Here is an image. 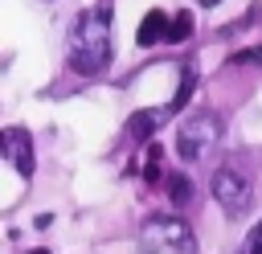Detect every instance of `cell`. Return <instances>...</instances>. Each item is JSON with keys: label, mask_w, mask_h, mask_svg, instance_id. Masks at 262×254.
<instances>
[{"label": "cell", "mask_w": 262, "mask_h": 254, "mask_svg": "<svg viewBox=\"0 0 262 254\" xmlns=\"http://www.w3.org/2000/svg\"><path fill=\"white\" fill-rule=\"evenodd\" d=\"M168 197H172V205H188L192 201V180L180 176V172H172L168 176Z\"/></svg>", "instance_id": "8"}, {"label": "cell", "mask_w": 262, "mask_h": 254, "mask_svg": "<svg viewBox=\"0 0 262 254\" xmlns=\"http://www.w3.org/2000/svg\"><path fill=\"white\" fill-rule=\"evenodd\" d=\"M233 66H254V61H262V45H250V49H237L233 57H229Z\"/></svg>", "instance_id": "12"}, {"label": "cell", "mask_w": 262, "mask_h": 254, "mask_svg": "<svg viewBox=\"0 0 262 254\" xmlns=\"http://www.w3.org/2000/svg\"><path fill=\"white\" fill-rule=\"evenodd\" d=\"M201 4H205V8H213V4H221V0H201Z\"/></svg>", "instance_id": "14"}, {"label": "cell", "mask_w": 262, "mask_h": 254, "mask_svg": "<svg viewBox=\"0 0 262 254\" xmlns=\"http://www.w3.org/2000/svg\"><path fill=\"white\" fill-rule=\"evenodd\" d=\"M33 254H49V250H33Z\"/></svg>", "instance_id": "15"}, {"label": "cell", "mask_w": 262, "mask_h": 254, "mask_svg": "<svg viewBox=\"0 0 262 254\" xmlns=\"http://www.w3.org/2000/svg\"><path fill=\"white\" fill-rule=\"evenodd\" d=\"M111 66V8H86L70 29V70L94 78Z\"/></svg>", "instance_id": "1"}, {"label": "cell", "mask_w": 262, "mask_h": 254, "mask_svg": "<svg viewBox=\"0 0 262 254\" xmlns=\"http://www.w3.org/2000/svg\"><path fill=\"white\" fill-rule=\"evenodd\" d=\"M192 86H196V74H192V70H184V78H180V90H176V98H172V107H168V111H180V107L188 102Z\"/></svg>", "instance_id": "10"}, {"label": "cell", "mask_w": 262, "mask_h": 254, "mask_svg": "<svg viewBox=\"0 0 262 254\" xmlns=\"http://www.w3.org/2000/svg\"><path fill=\"white\" fill-rule=\"evenodd\" d=\"M192 33V16L188 12H176L172 20H168V29H164V41H184Z\"/></svg>", "instance_id": "9"}, {"label": "cell", "mask_w": 262, "mask_h": 254, "mask_svg": "<svg viewBox=\"0 0 262 254\" xmlns=\"http://www.w3.org/2000/svg\"><path fill=\"white\" fill-rule=\"evenodd\" d=\"M164 29H168V16L160 12V8H151L143 20H139V33H135V41L147 49V45H160L164 41Z\"/></svg>", "instance_id": "6"}, {"label": "cell", "mask_w": 262, "mask_h": 254, "mask_svg": "<svg viewBox=\"0 0 262 254\" xmlns=\"http://www.w3.org/2000/svg\"><path fill=\"white\" fill-rule=\"evenodd\" d=\"M0 147H4V156L16 164L20 176H33V143H29V131H25V127H4V131H0Z\"/></svg>", "instance_id": "5"}, {"label": "cell", "mask_w": 262, "mask_h": 254, "mask_svg": "<svg viewBox=\"0 0 262 254\" xmlns=\"http://www.w3.org/2000/svg\"><path fill=\"white\" fill-rule=\"evenodd\" d=\"M221 143V119L213 111H192L180 119V131H176V152L180 160H205L213 147Z\"/></svg>", "instance_id": "3"}, {"label": "cell", "mask_w": 262, "mask_h": 254, "mask_svg": "<svg viewBox=\"0 0 262 254\" xmlns=\"http://www.w3.org/2000/svg\"><path fill=\"white\" fill-rule=\"evenodd\" d=\"M246 254H262V221L250 229V238H246Z\"/></svg>", "instance_id": "13"}, {"label": "cell", "mask_w": 262, "mask_h": 254, "mask_svg": "<svg viewBox=\"0 0 262 254\" xmlns=\"http://www.w3.org/2000/svg\"><path fill=\"white\" fill-rule=\"evenodd\" d=\"M143 176H147V184L160 180V147H156V143L147 147V168H143Z\"/></svg>", "instance_id": "11"}, {"label": "cell", "mask_w": 262, "mask_h": 254, "mask_svg": "<svg viewBox=\"0 0 262 254\" xmlns=\"http://www.w3.org/2000/svg\"><path fill=\"white\" fill-rule=\"evenodd\" d=\"M164 115H168L164 107H156V111H135L131 123H127V135H131V139H147V135L164 123Z\"/></svg>", "instance_id": "7"}, {"label": "cell", "mask_w": 262, "mask_h": 254, "mask_svg": "<svg viewBox=\"0 0 262 254\" xmlns=\"http://www.w3.org/2000/svg\"><path fill=\"white\" fill-rule=\"evenodd\" d=\"M213 197H217V205L229 213V217H237V213H246L250 209V201H254V188H250V180H246V172H237V168H217L213 172Z\"/></svg>", "instance_id": "4"}, {"label": "cell", "mask_w": 262, "mask_h": 254, "mask_svg": "<svg viewBox=\"0 0 262 254\" xmlns=\"http://www.w3.org/2000/svg\"><path fill=\"white\" fill-rule=\"evenodd\" d=\"M139 250L143 254H196V234L176 213H151L139 225Z\"/></svg>", "instance_id": "2"}]
</instances>
